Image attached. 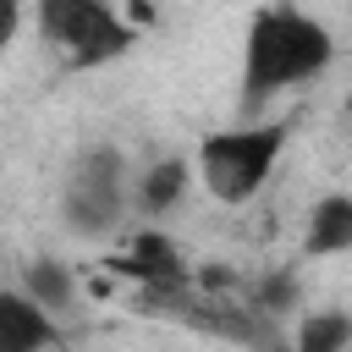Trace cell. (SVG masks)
<instances>
[{
    "mask_svg": "<svg viewBox=\"0 0 352 352\" xmlns=\"http://www.w3.org/2000/svg\"><path fill=\"white\" fill-rule=\"evenodd\" d=\"M121 204H126L121 154H116V148H94V154L72 170V187H66V226H72L77 236H104V231L121 220Z\"/></svg>",
    "mask_w": 352,
    "mask_h": 352,
    "instance_id": "cell-4",
    "label": "cell"
},
{
    "mask_svg": "<svg viewBox=\"0 0 352 352\" xmlns=\"http://www.w3.org/2000/svg\"><path fill=\"white\" fill-rule=\"evenodd\" d=\"M330 55H336L330 28L314 22L308 11H292V6L258 11L248 28V55H242V104L258 110L270 94L319 77L330 66Z\"/></svg>",
    "mask_w": 352,
    "mask_h": 352,
    "instance_id": "cell-1",
    "label": "cell"
},
{
    "mask_svg": "<svg viewBox=\"0 0 352 352\" xmlns=\"http://www.w3.org/2000/svg\"><path fill=\"white\" fill-rule=\"evenodd\" d=\"M280 143H286L280 126L214 132V138L198 148V176H204V187H209L220 204H248V198L270 182V170H275V160H280Z\"/></svg>",
    "mask_w": 352,
    "mask_h": 352,
    "instance_id": "cell-2",
    "label": "cell"
},
{
    "mask_svg": "<svg viewBox=\"0 0 352 352\" xmlns=\"http://www.w3.org/2000/svg\"><path fill=\"white\" fill-rule=\"evenodd\" d=\"M258 314H286L292 302H297V280L292 275H270V280H258Z\"/></svg>",
    "mask_w": 352,
    "mask_h": 352,
    "instance_id": "cell-11",
    "label": "cell"
},
{
    "mask_svg": "<svg viewBox=\"0 0 352 352\" xmlns=\"http://www.w3.org/2000/svg\"><path fill=\"white\" fill-rule=\"evenodd\" d=\"M28 297H33L44 314L66 308V302H72V275H66V264H60V258H38V264H28Z\"/></svg>",
    "mask_w": 352,
    "mask_h": 352,
    "instance_id": "cell-10",
    "label": "cell"
},
{
    "mask_svg": "<svg viewBox=\"0 0 352 352\" xmlns=\"http://www.w3.org/2000/svg\"><path fill=\"white\" fill-rule=\"evenodd\" d=\"M302 248L314 258H330V253H352V198L330 192L314 204L308 214V231H302Z\"/></svg>",
    "mask_w": 352,
    "mask_h": 352,
    "instance_id": "cell-7",
    "label": "cell"
},
{
    "mask_svg": "<svg viewBox=\"0 0 352 352\" xmlns=\"http://www.w3.org/2000/svg\"><path fill=\"white\" fill-rule=\"evenodd\" d=\"M44 346H55L50 314H44L33 297L6 292V297H0V352H44Z\"/></svg>",
    "mask_w": 352,
    "mask_h": 352,
    "instance_id": "cell-6",
    "label": "cell"
},
{
    "mask_svg": "<svg viewBox=\"0 0 352 352\" xmlns=\"http://www.w3.org/2000/svg\"><path fill=\"white\" fill-rule=\"evenodd\" d=\"M38 28H44L50 44L66 50L72 66H99V60H116L126 44H138L126 16H116L99 0H44L38 6Z\"/></svg>",
    "mask_w": 352,
    "mask_h": 352,
    "instance_id": "cell-3",
    "label": "cell"
},
{
    "mask_svg": "<svg viewBox=\"0 0 352 352\" xmlns=\"http://www.w3.org/2000/svg\"><path fill=\"white\" fill-rule=\"evenodd\" d=\"M182 192H187V160H154V165L138 176V204H143V214L176 209Z\"/></svg>",
    "mask_w": 352,
    "mask_h": 352,
    "instance_id": "cell-8",
    "label": "cell"
},
{
    "mask_svg": "<svg viewBox=\"0 0 352 352\" xmlns=\"http://www.w3.org/2000/svg\"><path fill=\"white\" fill-rule=\"evenodd\" d=\"M110 270L138 280V286H148V292H170L182 280V253H176V242L165 231H138L126 242V253L110 258Z\"/></svg>",
    "mask_w": 352,
    "mask_h": 352,
    "instance_id": "cell-5",
    "label": "cell"
},
{
    "mask_svg": "<svg viewBox=\"0 0 352 352\" xmlns=\"http://www.w3.org/2000/svg\"><path fill=\"white\" fill-rule=\"evenodd\" d=\"M352 346V314L341 308H314L297 324V346L292 352H346Z\"/></svg>",
    "mask_w": 352,
    "mask_h": 352,
    "instance_id": "cell-9",
    "label": "cell"
}]
</instances>
